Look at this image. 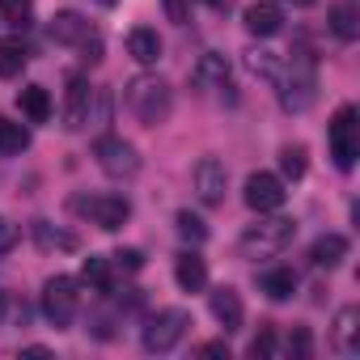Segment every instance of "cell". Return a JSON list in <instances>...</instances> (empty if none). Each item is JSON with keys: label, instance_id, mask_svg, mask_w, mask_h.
<instances>
[{"label": "cell", "instance_id": "cell-1", "mask_svg": "<svg viewBox=\"0 0 360 360\" xmlns=\"http://www.w3.org/2000/svg\"><path fill=\"white\" fill-rule=\"evenodd\" d=\"M276 94H280V106L288 110V115H301V110H309L314 106V98H318V64H314V56L309 51H292V60H288V68L284 72H276Z\"/></svg>", "mask_w": 360, "mask_h": 360}, {"label": "cell", "instance_id": "cell-2", "mask_svg": "<svg viewBox=\"0 0 360 360\" xmlns=\"http://www.w3.org/2000/svg\"><path fill=\"white\" fill-rule=\"evenodd\" d=\"M127 106H131V115L144 127H157L174 110V89H169L165 77H148V72L144 77H131L127 81Z\"/></svg>", "mask_w": 360, "mask_h": 360}, {"label": "cell", "instance_id": "cell-3", "mask_svg": "<svg viewBox=\"0 0 360 360\" xmlns=\"http://www.w3.org/2000/svg\"><path fill=\"white\" fill-rule=\"evenodd\" d=\"M292 238H297V225H292L288 217H263V212H259V221L246 225L238 250H242L246 259H271V255L288 250Z\"/></svg>", "mask_w": 360, "mask_h": 360}, {"label": "cell", "instance_id": "cell-4", "mask_svg": "<svg viewBox=\"0 0 360 360\" xmlns=\"http://www.w3.org/2000/svg\"><path fill=\"white\" fill-rule=\"evenodd\" d=\"M68 208H72L77 217H85L89 225L106 229V233L123 229V225H127V217H131V204H127L123 195H72V200H68Z\"/></svg>", "mask_w": 360, "mask_h": 360}, {"label": "cell", "instance_id": "cell-5", "mask_svg": "<svg viewBox=\"0 0 360 360\" xmlns=\"http://www.w3.org/2000/svg\"><path fill=\"white\" fill-rule=\"evenodd\" d=\"M187 326H191V314H187V309H161V314H157V318H148V326L140 330V347H144V352H153V356L174 352L178 343H183Z\"/></svg>", "mask_w": 360, "mask_h": 360}, {"label": "cell", "instance_id": "cell-6", "mask_svg": "<svg viewBox=\"0 0 360 360\" xmlns=\"http://www.w3.org/2000/svg\"><path fill=\"white\" fill-rule=\"evenodd\" d=\"M326 144H330V157L339 169H352L356 157H360V123H356V106H339L330 115V127H326Z\"/></svg>", "mask_w": 360, "mask_h": 360}, {"label": "cell", "instance_id": "cell-7", "mask_svg": "<svg viewBox=\"0 0 360 360\" xmlns=\"http://www.w3.org/2000/svg\"><path fill=\"white\" fill-rule=\"evenodd\" d=\"M77 305H81V292H77V280L72 276H51L43 284V314L56 330H68L72 318H77Z\"/></svg>", "mask_w": 360, "mask_h": 360}, {"label": "cell", "instance_id": "cell-8", "mask_svg": "<svg viewBox=\"0 0 360 360\" xmlns=\"http://www.w3.org/2000/svg\"><path fill=\"white\" fill-rule=\"evenodd\" d=\"M94 157H98L102 174H110V178H136V174H140V153H136V144H127V140H119V136H102V140L94 144Z\"/></svg>", "mask_w": 360, "mask_h": 360}, {"label": "cell", "instance_id": "cell-9", "mask_svg": "<svg viewBox=\"0 0 360 360\" xmlns=\"http://www.w3.org/2000/svg\"><path fill=\"white\" fill-rule=\"evenodd\" d=\"M284 200H288L284 178H276V174H267V169H259V174L246 178V204H250L255 212H280Z\"/></svg>", "mask_w": 360, "mask_h": 360}, {"label": "cell", "instance_id": "cell-10", "mask_svg": "<svg viewBox=\"0 0 360 360\" xmlns=\"http://www.w3.org/2000/svg\"><path fill=\"white\" fill-rule=\"evenodd\" d=\"M225 187H229V169H225V161L204 157V161L195 165V195H200L208 208H217V204H225Z\"/></svg>", "mask_w": 360, "mask_h": 360}, {"label": "cell", "instance_id": "cell-11", "mask_svg": "<svg viewBox=\"0 0 360 360\" xmlns=\"http://www.w3.org/2000/svg\"><path fill=\"white\" fill-rule=\"evenodd\" d=\"M208 305H212V318L225 326V335H238V330H242V322H246V309H242V297H238V288H229V284L212 288V292H208Z\"/></svg>", "mask_w": 360, "mask_h": 360}, {"label": "cell", "instance_id": "cell-12", "mask_svg": "<svg viewBox=\"0 0 360 360\" xmlns=\"http://www.w3.org/2000/svg\"><path fill=\"white\" fill-rule=\"evenodd\" d=\"M89 106H94V85H89L85 77H72L68 102H64V127H68V131L85 127V123H89Z\"/></svg>", "mask_w": 360, "mask_h": 360}, {"label": "cell", "instance_id": "cell-13", "mask_svg": "<svg viewBox=\"0 0 360 360\" xmlns=\"http://www.w3.org/2000/svg\"><path fill=\"white\" fill-rule=\"evenodd\" d=\"M246 30H250L255 39H271V34H280V30H284V9L276 5V0H259V5L246 9Z\"/></svg>", "mask_w": 360, "mask_h": 360}, {"label": "cell", "instance_id": "cell-14", "mask_svg": "<svg viewBox=\"0 0 360 360\" xmlns=\"http://www.w3.org/2000/svg\"><path fill=\"white\" fill-rule=\"evenodd\" d=\"M47 34H51V43H60V47H77V43H85V39H89V22H85L81 13L64 9V13H56V18H51Z\"/></svg>", "mask_w": 360, "mask_h": 360}, {"label": "cell", "instance_id": "cell-15", "mask_svg": "<svg viewBox=\"0 0 360 360\" xmlns=\"http://www.w3.org/2000/svg\"><path fill=\"white\" fill-rule=\"evenodd\" d=\"M174 280H178V288L183 292H200L204 284H208V263L200 259V255H178L174 259Z\"/></svg>", "mask_w": 360, "mask_h": 360}, {"label": "cell", "instance_id": "cell-16", "mask_svg": "<svg viewBox=\"0 0 360 360\" xmlns=\"http://www.w3.org/2000/svg\"><path fill=\"white\" fill-rule=\"evenodd\" d=\"M309 259H314V267H339L343 259H347V238L343 233H322L314 246H309Z\"/></svg>", "mask_w": 360, "mask_h": 360}, {"label": "cell", "instance_id": "cell-17", "mask_svg": "<svg viewBox=\"0 0 360 360\" xmlns=\"http://www.w3.org/2000/svg\"><path fill=\"white\" fill-rule=\"evenodd\" d=\"M127 56L136 60V64H157L161 60V39H157V30H148V26H140V30H131L127 34Z\"/></svg>", "mask_w": 360, "mask_h": 360}, {"label": "cell", "instance_id": "cell-18", "mask_svg": "<svg viewBox=\"0 0 360 360\" xmlns=\"http://www.w3.org/2000/svg\"><path fill=\"white\" fill-rule=\"evenodd\" d=\"M191 81H195L200 89H212V85H225V81H229V60H225L221 51H208V56H200V64H195V72H191Z\"/></svg>", "mask_w": 360, "mask_h": 360}, {"label": "cell", "instance_id": "cell-19", "mask_svg": "<svg viewBox=\"0 0 360 360\" xmlns=\"http://www.w3.org/2000/svg\"><path fill=\"white\" fill-rule=\"evenodd\" d=\"M259 292L271 297V301H288V297L297 292V271H292V267H271V271H263V276H259Z\"/></svg>", "mask_w": 360, "mask_h": 360}, {"label": "cell", "instance_id": "cell-20", "mask_svg": "<svg viewBox=\"0 0 360 360\" xmlns=\"http://www.w3.org/2000/svg\"><path fill=\"white\" fill-rule=\"evenodd\" d=\"M326 26H330V34H335L339 43H356V34H360V18H356V9L347 5V0L330 5V13H326Z\"/></svg>", "mask_w": 360, "mask_h": 360}, {"label": "cell", "instance_id": "cell-21", "mask_svg": "<svg viewBox=\"0 0 360 360\" xmlns=\"http://www.w3.org/2000/svg\"><path fill=\"white\" fill-rule=\"evenodd\" d=\"M18 106H22V115H26L30 123H47V119H51V98H47L43 85H26V89L18 94Z\"/></svg>", "mask_w": 360, "mask_h": 360}, {"label": "cell", "instance_id": "cell-22", "mask_svg": "<svg viewBox=\"0 0 360 360\" xmlns=\"http://www.w3.org/2000/svg\"><path fill=\"white\" fill-rule=\"evenodd\" d=\"M360 322V314H356V305H343L339 314H335V347L343 352V356H356V326Z\"/></svg>", "mask_w": 360, "mask_h": 360}, {"label": "cell", "instance_id": "cell-23", "mask_svg": "<svg viewBox=\"0 0 360 360\" xmlns=\"http://www.w3.org/2000/svg\"><path fill=\"white\" fill-rule=\"evenodd\" d=\"M26 148H30V131L22 123H13V119L0 115V157H18Z\"/></svg>", "mask_w": 360, "mask_h": 360}, {"label": "cell", "instance_id": "cell-24", "mask_svg": "<svg viewBox=\"0 0 360 360\" xmlns=\"http://www.w3.org/2000/svg\"><path fill=\"white\" fill-rule=\"evenodd\" d=\"M81 280H85L94 292H110V288H115L110 259H102V255H89V259H85V267H81Z\"/></svg>", "mask_w": 360, "mask_h": 360}, {"label": "cell", "instance_id": "cell-25", "mask_svg": "<svg viewBox=\"0 0 360 360\" xmlns=\"http://www.w3.org/2000/svg\"><path fill=\"white\" fill-rule=\"evenodd\" d=\"M34 242H39V250H77V238L47 221H34Z\"/></svg>", "mask_w": 360, "mask_h": 360}, {"label": "cell", "instance_id": "cell-26", "mask_svg": "<svg viewBox=\"0 0 360 360\" xmlns=\"http://www.w3.org/2000/svg\"><path fill=\"white\" fill-rule=\"evenodd\" d=\"M26 64H30V51L22 43H0V77H5V81L22 77Z\"/></svg>", "mask_w": 360, "mask_h": 360}, {"label": "cell", "instance_id": "cell-27", "mask_svg": "<svg viewBox=\"0 0 360 360\" xmlns=\"http://www.w3.org/2000/svg\"><path fill=\"white\" fill-rule=\"evenodd\" d=\"M246 68H250L255 77H263V81H276L280 56H276V51H246Z\"/></svg>", "mask_w": 360, "mask_h": 360}, {"label": "cell", "instance_id": "cell-28", "mask_svg": "<svg viewBox=\"0 0 360 360\" xmlns=\"http://www.w3.org/2000/svg\"><path fill=\"white\" fill-rule=\"evenodd\" d=\"M280 169H284V178H305V144H288L284 153H280Z\"/></svg>", "mask_w": 360, "mask_h": 360}, {"label": "cell", "instance_id": "cell-29", "mask_svg": "<svg viewBox=\"0 0 360 360\" xmlns=\"http://www.w3.org/2000/svg\"><path fill=\"white\" fill-rule=\"evenodd\" d=\"M174 225H178V233H183L187 242H195V246H200V242H208V225H204L200 217H191V212H178V217H174Z\"/></svg>", "mask_w": 360, "mask_h": 360}, {"label": "cell", "instance_id": "cell-30", "mask_svg": "<svg viewBox=\"0 0 360 360\" xmlns=\"http://www.w3.org/2000/svg\"><path fill=\"white\" fill-rule=\"evenodd\" d=\"M276 347H280V343H276V330H271V326H263V330L255 335V343H250V356H255V360H271V356H276Z\"/></svg>", "mask_w": 360, "mask_h": 360}, {"label": "cell", "instance_id": "cell-31", "mask_svg": "<svg viewBox=\"0 0 360 360\" xmlns=\"http://www.w3.org/2000/svg\"><path fill=\"white\" fill-rule=\"evenodd\" d=\"M30 5L34 0H0V13H5L13 26H26L30 22Z\"/></svg>", "mask_w": 360, "mask_h": 360}, {"label": "cell", "instance_id": "cell-32", "mask_svg": "<svg viewBox=\"0 0 360 360\" xmlns=\"http://www.w3.org/2000/svg\"><path fill=\"white\" fill-rule=\"evenodd\" d=\"M288 352H292L297 360H309V356H314V339H309L305 326H297V330L288 335Z\"/></svg>", "mask_w": 360, "mask_h": 360}, {"label": "cell", "instance_id": "cell-33", "mask_svg": "<svg viewBox=\"0 0 360 360\" xmlns=\"http://www.w3.org/2000/svg\"><path fill=\"white\" fill-rule=\"evenodd\" d=\"M110 259H115V267H119V271H140V267H144V255H140V250H131V246H127V250H115Z\"/></svg>", "mask_w": 360, "mask_h": 360}, {"label": "cell", "instance_id": "cell-34", "mask_svg": "<svg viewBox=\"0 0 360 360\" xmlns=\"http://www.w3.org/2000/svg\"><path fill=\"white\" fill-rule=\"evenodd\" d=\"M161 5H165V18L174 22V26H183L191 13H187V0H161Z\"/></svg>", "mask_w": 360, "mask_h": 360}, {"label": "cell", "instance_id": "cell-35", "mask_svg": "<svg viewBox=\"0 0 360 360\" xmlns=\"http://www.w3.org/2000/svg\"><path fill=\"white\" fill-rule=\"evenodd\" d=\"M81 47H85V64H98V60H102V43H98L94 34H89V39H85Z\"/></svg>", "mask_w": 360, "mask_h": 360}, {"label": "cell", "instance_id": "cell-36", "mask_svg": "<svg viewBox=\"0 0 360 360\" xmlns=\"http://www.w3.org/2000/svg\"><path fill=\"white\" fill-rule=\"evenodd\" d=\"M200 356H225V360H229V347H225V343H204Z\"/></svg>", "mask_w": 360, "mask_h": 360}, {"label": "cell", "instance_id": "cell-37", "mask_svg": "<svg viewBox=\"0 0 360 360\" xmlns=\"http://www.w3.org/2000/svg\"><path fill=\"white\" fill-rule=\"evenodd\" d=\"M22 356H51V352H47L43 343H34V347H22Z\"/></svg>", "mask_w": 360, "mask_h": 360}, {"label": "cell", "instance_id": "cell-38", "mask_svg": "<svg viewBox=\"0 0 360 360\" xmlns=\"http://www.w3.org/2000/svg\"><path fill=\"white\" fill-rule=\"evenodd\" d=\"M5 314H9V297H5V292H0V318H5Z\"/></svg>", "mask_w": 360, "mask_h": 360}, {"label": "cell", "instance_id": "cell-39", "mask_svg": "<svg viewBox=\"0 0 360 360\" xmlns=\"http://www.w3.org/2000/svg\"><path fill=\"white\" fill-rule=\"evenodd\" d=\"M292 5H301V9H305V5H314V0H292Z\"/></svg>", "mask_w": 360, "mask_h": 360}, {"label": "cell", "instance_id": "cell-40", "mask_svg": "<svg viewBox=\"0 0 360 360\" xmlns=\"http://www.w3.org/2000/svg\"><path fill=\"white\" fill-rule=\"evenodd\" d=\"M204 5H225V0H204Z\"/></svg>", "mask_w": 360, "mask_h": 360}]
</instances>
